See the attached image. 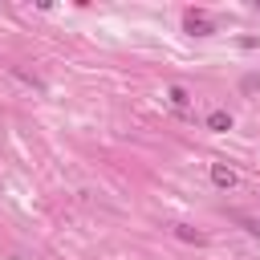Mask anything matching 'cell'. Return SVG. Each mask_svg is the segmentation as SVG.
<instances>
[{
  "label": "cell",
  "instance_id": "6da1fadb",
  "mask_svg": "<svg viewBox=\"0 0 260 260\" xmlns=\"http://www.w3.org/2000/svg\"><path fill=\"white\" fill-rule=\"evenodd\" d=\"M183 28H187L191 37H211V32H215V24L207 20V12H195V8L183 16Z\"/></svg>",
  "mask_w": 260,
  "mask_h": 260
},
{
  "label": "cell",
  "instance_id": "7a4b0ae2",
  "mask_svg": "<svg viewBox=\"0 0 260 260\" xmlns=\"http://www.w3.org/2000/svg\"><path fill=\"white\" fill-rule=\"evenodd\" d=\"M211 183L215 187H236V171L228 162H211Z\"/></svg>",
  "mask_w": 260,
  "mask_h": 260
},
{
  "label": "cell",
  "instance_id": "3957f363",
  "mask_svg": "<svg viewBox=\"0 0 260 260\" xmlns=\"http://www.w3.org/2000/svg\"><path fill=\"white\" fill-rule=\"evenodd\" d=\"M207 126H211V130H232V114H228V110H211V114H207Z\"/></svg>",
  "mask_w": 260,
  "mask_h": 260
},
{
  "label": "cell",
  "instance_id": "277c9868",
  "mask_svg": "<svg viewBox=\"0 0 260 260\" xmlns=\"http://www.w3.org/2000/svg\"><path fill=\"white\" fill-rule=\"evenodd\" d=\"M167 98H171V106H175V110H187V102H191L183 85H171V89H167Z\"/></svg>",
  "mask_w": 260,
  "mask_h": 260
},
{
  "label": "cell",
  "instance_id": "5b68a950",
  "mask_svg": "<svg viewBox=\"0 0 260 260\" xmlns=\"http://www.w3.org/2000/svg\"><path fill=\"white\" fill-rule=\"evenodd\" d=\"M175 236H179V240H187V244H203V236H199L195 228H187V223H175Z\"/></svg>",
  "mask_w": 260,
  "mask_h": 260
},
{
  "label": "cell",
  "instance_id": "8992f818",
  "mask_svg": "<svg viewBox=\"0 0 260 260\" xmlns=\"http://www.w3.org/2000/svg\"><path fill=\"white\" fill-rule=\"evenodd\" d=\"M236 219L244 223V232H248V236H256V240H260V223H256V219H248V215H236Z\"/></svg>",
  "mask_w": 260,
  "mask_h": 260
}]
</instances>
